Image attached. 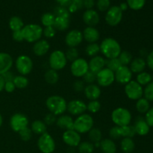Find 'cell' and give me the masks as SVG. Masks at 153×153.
<instances>
[{"label": "cell", "instance_id": "obj_55", "mask_svg": "<svg viewBox=\"0 0 153 153\" xmlns=\"http://www.w3.org/2000/svg\"><path fill=\"white\" fill-rule=\"evenodd\" d=\"M144 119L149 127H153V107L150 108L149 111L145 114Z\"/></svg>", "mask_w": 153, "mask_h": 153}, {"label": "cell", "instance_id": "obj_24", "mask_svg": "<svg viewBox=\"0 0 153 153\" xmlns=\"http://www.w3.org/2000/svg\"><path fill=\"white\" fill-rule=\"evenodd\" d=\"M73 123H74V120L70 115L68 114H62L58 116L57 117L56 125L58 128L67 131V130L73 129Z\"/></svg>", "mask_w": 153, "mask_h": 153}, {"label": "cell", "instance_id": "obj_35", "mask_svg": "<svg viewBox=\"0 0 153 153\" xmlns=\"http://www.w3.org/2000/svg\"><path fill=\"white\" fill-rule=\"evenodd\" d=\"M13 82L14 83L16 88L24 89L28 87V84H29V80L25 76L19 75V76H15Z\"/></svg>", "mask_w": 153, "mask_h": 153}, {"label": "cell", "instance_id": "obj_4", "mask_svg": "<svg viewBox=\"0 0 153 153\" xmlns=\"http://www.w3.org/2000/svg\"><path fill=\"white\" fill-rule=\"evenodd\" d=\"M94 120L89 114L85 113L78 116L74 120L73 129L79 134H86L94 128Z\"/></svg>", "mask_w": 153, "mask_h": 153}, {"label": "cell", "instance_id": "obj_7", "mask_svg": "<svg viewBox=\"0 0 153 153\" xmlns=\"http://www.w3.org/2000/svg\"><path fill=\"white\" fill-rule=\"evenodd\" d=\"M14 64L19 75L25 76L31 73L34 67L32 59L26 55H21L18 56L15 61Z\"/></svg>", "mask_w": 153, "mask_h": 153}, {"label": "cell", "instance_id": "obj_16", "mask_svg": "<svg viewBox=\"0 0 153 153\" xmlns=\"http://www.w3.org/2000/svg\"><path fill=\"white\" fill-rule=\"evenodd\" d=\"M67 111L73 116H79L87 111V104L81 100H73L67 102Z\"/></svg>", "mask_w": 153, "mask_h": 153}, {"label": "cell", "instance_id": "obj_14", "mask_svg": "<svg viewBox=\"0 0 153 153\" xmlns=\"http://www.w3.org/2000/svg\"><path fill=\"white\" fill-rule=\"evenodd\" d=\"M82 31L79 29H72L67 33L64 38L66 45L69 48H76L83 41Z\"/></svg>", "mask_w": 153, "mask_h": 153}, {"label": "cell", "instance_id": "obj_30", "mask_svg": "<svg viewBox=\"0 0 153 153\" xmlns=\"http://www.w3.org/2000/svg\"><path fill=\"white\" fill-rule=\"evenodd\" d=\"M45 82L51 85L57 84L59 81V73L58 71L49 68L44 73Z\"/></svg>", "mask_w": 153, "mask_h": 153}, {"label": "cell", "instance_id": "obj_42", "mask_svg": "<svg viewBox=\"0 0 153 153\" xmlns=\"http://www.w3.org/2000/svg\"><path fill=\"white\" fill-rule=\"evenodd\" d=\"M101 103L97 100H91L87 104V111L91 114H96L101 109Z\"/></svg>", "mask_w": 153, "mask_h": 153}, {"label": "cell", "instance_id": "obj_51", "mask_svg": "<svg viewBox=\"0 0 153 153\" xmlns=\"http://www.w3.org/2000/svg\"><path fill=\"white\" fill-rule=\"evenodd\" d=\"M56 29L54 28V26H49L45 27L43 30V36L48 39L53 38L56 34Z\"/></svg>", "mask_w": 153, "mask_h": 153}, {"label": "cell", "instance_id": "obj_28", "mask_svg": "<svg viewBox=\"0 0 153 153\" xmlns=\"http://www.w3.org/2000/svg\"><path fill=\"white\" fill-rule=\"evenodd\" d=\"M70 18L62 17V16H55V22H54V28L56 31H64L67 30L70 27Z\"/></svg>", "mask_w": 153, "mask_h": 153}, {"label": "cell", "instance_id": "obj_62", "mask_svg": "<svg viewBox=\"0 0 153 153\" xmlns=\"http://www.w3.org/2000/svg\"><path fill=\"white\" fill-rule=\"evenodd\" d=\"M4 84H5V81H4V78L2 77V76H0V92L4 91Z\"/></svg>", "mask_w": 153, "mask_h": 153}, {"label": "cell", "instance_id": "obj_39", "mask_svg": "<svg viewBox=\"0 0 153 153\" xmlns=\"http://www.w3.org/2000/svg\"><path fill=\"white\" fill-rule=\"evenodd\" d=\"M78 149L79 153H93L95 146L91 141H82L78 146Z\"/></svg>", "mask_w": 153, "mask_h": 153}, {"label": "cell", "instance_id": "obj_5", "mask_svg": "<svg viewBox=\"0 0 153 153\" xmlns=\"http://www.w3.org/2000/svg\"><path fill=\"white\" fill-rule=\"evenodd\" d=\"M111 118L115 126L122 127L130 125L132 116L129 110L123 107H118L112 111Z\"/></svg>", "mask_w": 153, "mask_h": 153}, {"label": "cell", "instance_id": "obj_6", "mask_svg": "<svg viewBox=\"0 0 153 153\" xmlns=\"http://www.w3.org/2000/svg\"><path fill=\"white\" fill-rule=\"evenodd\" d=\"M48 62H49V68L56 71H59L63 70L67 66L68 61L66 58L65 52H63L62 50L57 49L51 52Z\"/></svg>", "mask_w": 153, "mask_h": 153}, {"label": "cell", "instance_id": "obj_45", "mask_svg": "<svg viewBox=\"0 0 153 153\" xmlns=\"http://www.w3.org/2000/svg\"><path fill=\"white\" fill-rule=\"evenodd\" d=\"M65 55L67 61H70V62H73L75 60H76L77 58H79V50L77 49V48H68L67 52H65Z\"/></svg>", "mask_w": 153, "mask_h": 153}, {"label": "cell", "instance_id": "obj_53", "mask_svg": "<svg viewBox=\"0 0 153 153\" xmlns=\"http://www.w3.org/2000/svg\"><path fill=\"white\" fill-rule=\"evenodd\" d=\"M57 120V116H55V114H53L52 113H48L46 114V116L44 117V119H43V122L46 123V125L47 126H52L53 124L56 123Z\"/></svg>", "mask_w": 153, "mask_h": 153}, {"label": "cell", "instance_id": "obj_48", "mask_svg": "<svg viewBox=\"0 0 153 153\" xmlns=\"http://www.w3.org/2000/svg\"><path fill=\"white\" fill-rule=\"evenodd\" d=\"M109 136H110L111 140H118L121 137V131H120V127L114 126L111 129L109 130Z\"/></svg>", "mask_w": 153, "mask_h": 153}, {"label": "cell", "instance_id": "obj_8", "mask_svg": "<svg viewBox=\"0 0 153 153\" xmlns=\"http://www.w3.org/2000/svg\"><path fill=\"white\" fill-rule=\"evenodd\" d=\"M37 147L42 153H53L56 144L52 136L48 132L41 134L37 140Z\"/></svg>", "mask_w": 153, "mask_h": 153}, {"label": "cell", "instance_id": "obj_20", "mask_svg": "<svg viewBox=\"0 0 153 153\" xmlns=\"http://www.w3.org/2000/svg\"><path fill=\"white\" fill-rule=\"evenodd\" d=\"M13 65L11 55L7 52H0V76L10 71Z\"/></svg>", "mask_w": 153, "mask_h": 153}, {"label": "cell", "instance_id": "obj_22", "mask_svg": "<svg viewBox=\"0 0 153 153\" xmlns=\"http://www.w3.org/2000/svg\"><path fill=\"white\" fill-rule=\"evenodd\" d=\"M83 39L88 43H97L100 38V33L96 27L87 26L82 31Z\"/></svg>", "mask_w": 153, "mask_h": 153}, {"label": "cell", "instance_id": "obj_1", "mask_svg": "<svg viewBox=\"0 0 153 153\" xmlns=\"http://www.w3.org/2000/svg\"><path fill=\"white\" fill-rule=\"evenodd\" d=\"M100 52L105 59L118 58L122 52L119 42L112 37H106L100 45Z\"/></svg>", "mask_w": 153, "mask_h": 153}, {"label": "cell", "instance_id": "obj_50", "mask_svg": "<svg viewBox=\"0 0 153 153\" xmlns=\"http://www.w3.org/2000/svg\"><path fill=\"white\" fill-rule=\"evenodd\" d=\"M111 5L110 0H98L97 2V8L100 11H107Z\"/></svg>", "mask_w": 153, "mask_h": 153}, {"label": "cell", "instance_id": "obj_41", "mask_svg": "<svg viewBox=\"0 0 153 153\" xmlns=\"http://www.w3.org/2000/svg\"><path fill=\"white\" fill-rule=\"evenodd\" d=\"M118 59L123 66H128L132 61L133 58L131 54L128 51H122L118 56Z\"/></svg>", "mask_w": 153, "mask_h": 153}, {"label": "cell", "instance_id": "obj_23", "mask_svg": "<svg viewBox=\"0 0 153 153\" xmlns=\"http://www.w3.org/2000/svg\"><path fill=\"white\" fill-rule=\"evenodd\" d=\"M84 94L85 97L88 100H97L100 97L102 94V91L100 87L96 84H91L87 85L84 90Z\"/></svg>", "mask_w": 153, "mask_h": 153}, {"label": "cell", "instance_id": "obj_43", "mask_svg": "<svg viewBox=\"0 0 153 153\" xmlns=\"http://www.w3.org/2000/svg\"><path fill=\"white\" fill-rule=\"evenodd\" d=\"M121 66L123 65L121 64L120 61H119L118 58H111V59H106L105 67L108 68L109 70H111V71H117Z\"/></svg>", "mask_w": 153, "mask_h": 153}, {"label": "cell", "instance_id": "obj_58", "mask_svg": "<svg viewBox=\"0 0 153 153\" xmlns=\"http://www.w3.org/2000/svg\"><path fill=\"white\" fill-rule=\"evenodd\" d=\"M146 62V66H148V67L153 71V50L147 55Z\"/></svg>", "mask_w": 153, "mask_h": 153}, {"label": "cell", "instance_id": "obj_61", "mask_svg": "<svg viewBox=\"0 0 153 153\" xmlns=\"http://www.w3.org/2000/svg\"><path fill=\"white\" fill-rule=\"evenodd\" d=\"M58 4L61 6L63 7H66V6H68L69 4L71 2V0H55Z\"/></svg>", "mask_w": 153, "mask_h": 153}, {"label": "cell", "instance_id": "obj_13", "mask_svg": "<svg viewBox=\"0 0 153 153\" xmlns=\"http://www.w3.org/2000/svg\"><path fill=\"white\" fill-rule=\"evenodd\" d=\"M96 82L100 87L107 88L111 86L115 82L114 72L111 71L107 67H105L97 74Z\"/></svg>", "mask_w": 153, "mask_h": 153}, {"label": "cell", "instance_id": "obj_15", "mask_svg": "<svg viewBox=\"0 0 153 153\" xmlns=\"http://www.w3.org/2000/svg\"><path fill=\"white\" fill-rule=\"evenodd\" d=\"M62 140L69 147L75 148L77 147L82 142V137L81 134L77 131L74 129H70L64 131L62 134Z\"/></svg>", "mask_w": 153, "mask_h": 153}, {"label": "cell", "instance_id": "obj_18", "mask_svg": "<svg viewBox=\"0 0 153 153\" xmlns=\"http://www.w3.org/2000/svg\"><path fill=\"white\" fill-rule=\"evenodd\" d=\"M82 19L87 26L95 27L96 25H98L100 21V14L97 10L94 9H88L84 12Z\"/></svg>", "mask_w": 153, "mask_h": 153}, {"label": "cell", "instance_id": "obj_17", "mask_svg": "<svg viewBox=\"0 0 153 153\" xmlns=\"http://www.w3.org/2000/svg\"><path fill=\"white\" fill-rule=\"evenodd\" d=\"M132 72L128 66H121L114 72L115 81L120 85H126L132 80Z\"/></svg>", "mask_w": 153, "mask_h": 153}, {"label": "cell", "instance_id": "obj_19", "mask_svg": "<svg viewBox=\"0 0 153 153\" xmlns=\"http://www.w3.org/2000/svg\"><path fill=\"white\" fill-rule=\"evenodd\" d=\"M106 59L102 55H97L91 58L88 62L89 70L95 74H97L100 71L105 67Z\"/></svg>", "mask_w": 153, "mask_h": 153}, {"label": "cell", "instance_id": "obj_11", "mask_svg": "<svg viewBox=\"0 0 153 153\" xmlns=\"http://www.w3.org/2000/svg\"><path fill=\"white\" fill-rule=\"evenodd\" d=\"M10 127L14 132H19L28 126L29 120L26 115L22 113H15L10 118Z\"/></svg>", "mask_w": 153, "mask_h": 153}, {"label": "cell", "instance_id": "obj_25", "mask_svg": "<svg viewBox=\"0 0 153 153\" xmlns=\"http://www.w3.org/2000/svg\"><path fill=\"white\" fill-rule=\"evenodd\" d=\"M134 127L136 131V134H138L140 136L146 135L150 130L149 126L146 122L144 118L142 117H138L136 119Z\"/></svg>", "mask_w": 153, "mask_h": 153}, {"label": "cell", "instance_id": "obj_44", "mask_svg": "<svg viewBox=\"0 0 153 153\" xmlns=\"http://www.w3.org/2000/svg\"><path fill=\"white\" fill-rule=\"evenodd\" d=\"M128 7L134 10H138L143 8L146 3V0H127Z\"/></svg>", "mask_w": 153, "mask_h": 153}, {"label": "cell", "instance_id": "obj_47", "mask_svg": "<svg viewBox=\"0 0 153 153\" xmlns=\"http://www.w3.org/2000/svg\"><path fill=\"white\" fill-rule=\"evenodd\" d=\"M143 96L149 102L153 101V82L146 85V88L143 89Z\"/></svg>", "mask_w": 153, "mask_h": 153}, {"label": "cell", "instance_id": "obj_34", "mask_svg": "<svg viewBox=\"0 0 153 153\" xmlns=\"http://www.w3.org/2000/svg\"><path fill=\"white\" fill-rule=\"evenodd\" d=\"M88 134L90 141L94 144L96 143H99L102 140V133L100 128L94 127Z\"/></svg>", "mask_w": 153, "mask_h": 153}, {"label": "cell", "instance_id": "obj_63", "mask_svg": "<svg viewBox=\"0 0 153 153\" xmlns=\"http://www.w3.org/2000/svg\"><path fill=\"white\" fill-rule=\"evenodd\" d=\"M120 8L121 9V10H122L123 12L125 11V10H126L127 9H128V4H127V3H121L120 5L119 6Z\"/></svg>", "mask_w": 153, "mask_h": 153}, {"label": "cell", "instance_id": "obj_60", "mask_svg": "<svg viewBox=\"0 0 153 153\" xmlns=\"http://www.w3.org/2000/svg\"><path fill=\"white\" fill-rule=\"evenodd\" d=\"M1 76H2L3 78H4L5 82H13V79H14L15 77L14 75H13L10 71L7 72V73H4V74L1 75Z\"/></svg>", "mask_w": 153, "mask_h": 153}, {"label": "cell", "instance_id": "obj_36", "mask_svg": "<svg viewBox=\"0 0 153 153\" xmlns=\"http://www.w3.org/2000/svg\"><path fill=\"white\" fill-rule=\"evenodd\" d=\"M152 78L150 73L143 71L137 74V77H136V82L143 87L146 86L148 84L152 82Z\"/></svg>", "mask_w": 153, "mask_h": 153}, {"label": "cell", "instance_id": "obj_54", "mask_svg": "<svg viewBox=\"0 0 153 153\" xmlns=\"http://www.w3.org/2000/svg\"><path fill=\"white\" fill-rule=\"evenodd\" d=\"M85 88V83L84 82L83 80H80V79H78V80L75 81L73 85V88L76 92H82L84 91Z\"/></svg>", "mask_w": 153, "mask_h": 153}, {"label": "cell", "instance_id": "obj_12", "mask_svg": "<svg viewBox=\"0 0 153 153\" xmlns=\"http://www.w3.org/2000/svg\"><path fill=\"white\" fill-rule=\"evenodd\" d=\"M123 12L121 10L119 6L114 5L109 7L105 14L106 23L110 26H117L120 23L123 19Z\"/></svg>", "mask_w": 153, "mask_h": 153}, {"label": "cell", "instance_id": "obj_40", "mask_svg": "<svg viewBox=\"0 0 153 153\" xmlns=\"http://www.w3.org/2000/svg\"><path fill=\"white\" fill-rule=\"evenodd\" d=\"M120 131L121 137H130V138H133L136 134V131L135 129H134V126L131 125L120 127Z\"/></svg>", "mask_w": 153, "mask_h": 153}, {"label": "cell", "instance_id": "obj_2", "mask_svg": "<svg viewBox=\"0 0 153 153\" xmlns=\"http://www.w3.org/2000/svg\"><path fill=\"white\" fill-rule=\"evenodd\" d=\"M46 106L50 113L55 116H60L67 111V102L61 96L52 95L46 99Z\"/></svg>", "mask_w": 153, "mask_h": 153}, {"label": "cell", "instance_id": "obj_56", "mask_svg": "<svg viewBox=\"0 0 153 153\" xmlns=\"http://www.w3.org/2000/svg\"><path fill=\"white\" fill-rule=\"evenodd\" d=\"M12 38L14 41L18 42V43H20V42H22L24 40L23 37H22V31H13L12 33Z\"/></svg>", "mask_w": 153, "mask_h": 153}, {"label": "cell", "instance_id": "obj_32", "mask_svg": "<svg viewBox=\"0 0 153 153\" xmlns=\"http://www.w3.org/2000/svg\"><path fill=\"white\" fill-rule=\"evenodd\" d=\"M8 25L12 31H20L24 26V22L19 16H13L9 19Z\"/></svg>", "mask_w": 153, "mask_h": 153}, {"label": "cell", "instance_id": "obj_37", "mask_svg": "<svg viewBox=\"0 0 153 153\" xmlns=\"http://www.w3.org/2000/svg\"><path fill=\"white\" fill-rule=\"evenodd\" d=\"M85 53L91 58L99 55V53H100V45L97 43H88V45L85 48Z\"/></svg>", "mask_w": 153, "mask_h": 153}, {"label": "cell", "instance_id": "obj_64", "mask_svg": "<svg viewBox=\"0 0 153 153\" xmlns=\"http://www.w3.org/2000/svg\"><path fill=\"white\" fill-rule=\"evenodd\" d=\"M2 124H3V117H2V116H1V114H0V128L1 127Z\"/></svg>", "mask_w": 153, "mask_h": 153}, {"label": "cell", "instance_id": "obj_3", "mask_svg": "<svg viewBox=\"0 0 153 153\" xmlns=\"http://www.w3.org/2000/svg\"><path fill=\"white\" fill-rule=\"evenodd\" d=\"M43 28L39 24L30 23L24 25L21 31L25 41L34 43L41 39L43 36Z\"/></svg>", "mask_w": 153, "mask_h": 153}, {"label": "cell", "instance_id": "obj_46", "mask_svg": "<svg viewBox=\"0 0 153 153\" xmlns=\"http://www.w3.org/2000/svg\"><path fill=\"white\" fill-rule=\"evenodd\" d=\"M18 134H19V137H20V139L22 141L26 142L29 141V140H31V137H32L33 132L32 131H31V128L28 126L26 127V128H24V129L21 130L20 131H19Z\"/></svg>", "mask_w": 153, "mask_h": 153}, {"label": "cell", "instance_id": "obj_49", "mask_svg": "<svg viewBox=\"0 0 153 153\" xmlns=\"http://www.w3.org/2000/svg\"><path fill=\"white\" fill-rule=\"evenodd\" d=\"M55 16H62V17H70V13L69 12L68 9L66 8L65 7L60 6L55 8Z\"/></svg>", "mask_w": 153, "mask_h": 153}, {"label": "cell", "instance_id": "obj_9", "mask_svg": "<svg viewBox=\"0 0 153 153\" xmlns=\"http://www.w3.org/2000/svg\"><path fill=\"white\" fill-rule=\"evenodd\" d=\"M89 71L88 61L85 58H79L70 64V72L74 77L82 78Z\"/></svg>", "mask_w": 153, "mask_h": 153}, {"label": "cell", "instance_id": "obj_27", "mask_svg": "<svg viewBox=\"0 0 153 153\" xmlns=\"http://www.w3.org/2000/svg\"><path fill=\"white\" fill-rule=\"evenodd\" d=\"M100 148L103 153H116L117 145L111 138L103 139L100 141Z\"/></svg>", "mask_w": 153, "mask_h": 153}, {"label": "cell", "instance_id": "obj_10", "mask_svg": "<svg viewBox=\"0 0 153 153\" xmlns=\"http://www.w3.org/2000/svg\"><path fill=\"white\" fill-rule=\"evenodd\" d=\"M125 94L129 100L137 101L143 96V88L136 81L131 80L125 85Z\"/></svg>", "mask_w": 153, "mask_h": 153}, {"label": "cell", "instance_id": "obj_57", "mask_svg": "<svg viewBox=\"0 0 153 153\" xmlns=\"http://www.w3.org/2000/svg\"><path fill=\"white\" fill-rule=\"evenodd\" d=\"M16 89V87H15L14 83L13 82H5L4 84V90L7 93H13V91Z\"/></svg>", "mask_w": 153, "mask_h": 153}, {"label": "cell", "instance_id": "obj_29", "mask_svg": "<svg viewBox=\"0 0 153 153\" xmlns=\"http://www.w3.org/2000/svg\"><path fill=\"white\" fill-rule=\"evenodd\" d=\"M30 128L32 131L33 134H38V135H41V134H44V133L47 132V126L46 125L43 120H37L32 122Z\"/></svg>", "mask_w": 153, "mask_h": 153}, {"label": "cell", "instance_id": "obj_31", "mask_svg": "<svg viewBox=\"0 0 153 153\" xmlns=\"http://www.w3.org/2000/svg\"><path fill=\"white\" fill-rule=\"evenodd\" d=\"M135 143L132 138L123 137L120 142V149L124 153H131L134 150Z\"/></svg>", "mask_w": 153, "mask_h": 153}, {"label": "cell", "instance_id": "obj_52", "mask_svg": "<svg viewBox=\"0 0 153 153\" xmlns=\"http://www.w3.org/2000/svg\"><path fill=\"white\" fill-rule=\"evenodd\" d=\"M82 78H83V81L85 83L91 85V84H94V82L97 80V74L89 70Z\"/></svg>", "mask_w": 153, "mask_h": 153}, {"label": "cell", "instance_id": "obj_26", "mask_svg": "<svg viewBox=\"0 0 153 153\" xmlns=\"http://www.w3.org/2000/svg\"><path fill=\"white\" fill-rule=\"evenodd\" d=\"M146 67V62L143 58H134L129 64V68L132 73H137V74L144 71Z\"/></svg>", "mask_w": 153, "mask_h": 153}, {"label": "cell", "instance_id": "obj_59", "mask_svg": "<svg viewBox=\"0 0 153 153\" xmlns=\"http://www.w3.org/2000/svg\"><path fill=\"white\" fill-rule=\"evenodd\" d=\"M82 1H83V6L87 8V10L93 9L95 4V0H82Z\"/></svg>", "mask_w": 153, "mask_h": 153}, {"label": "cell", "instance_id": "obj_33", "mask_svg": "<svg viewBox=\"0 0 153 153\" xmlns=\"http://www.w3.org/2000/svg\"><path fill=\"white\" fill-rule=\"evenodd\" d=\"M136 110L140 114H146L150 108V104L149 102L144 97L139 99L137 100L135 104Z\"/></svg>", "mask_w": 153, "mask_h": 153}, {"label": "cell", "instance_id": "obj_38", "mask_svg": "<svg viewBox=\"0 0 153 153\" xmlns=\"http://www.w3.org/2000/svg\"><path fill=\"white\" fill-rule=\"evenodd\" d=\"M55 16L54 13H50V12H47L42 15L41 21L42 25L44 27H49V26H53L54 22H55Z\"/></svg>", "mask_w": 153, "mask_h": 153}, {"label": "cell", "instance_id": "obj_21", "mask_svg": "<svg viewBox=\"0 0 153 153\" xmlns=\"http://www.w3.org/2000/svg\"><path fill=\"white\" fill-rule=\"evenodd\" d=\"M50 49V44L45 39H40L33 45L32 50L36 56L42 57L46 55Z\"/></svg>", "mask_w": 153, "mask_h": 153}]
</instances>
